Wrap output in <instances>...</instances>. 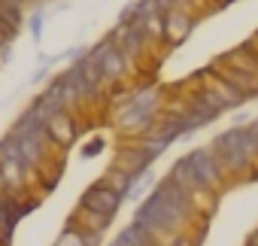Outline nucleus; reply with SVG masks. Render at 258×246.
<instances>
[{"label":"nucleus","instance_id":"nucleus-1","mask_svg":"<svg viewBox=\"0 0 258 246\" xmlns=\"http://www.w3.org/2000/svg\"><path fill=\"white\" fill-rule=\"evenodd\" d=\"M185 161H188V167H191L201 189H210V186H216L222 179V164H219L213 149H195L191 155H185Z\"/></svg>","mask_w":258,"mask_h":246},{"label":"nucleus","instance_id":"nucleus-2","mask_svg":"<svg viewBox=\"0 0 258 246\" xmlns=\"http://www.w3.org/2000/svg\"><path fill=\"white\" fill-rule=\"evenodd\" d=\"M118 201H121V192H118V189H112L106 179H103V182H97V186H91V189L82 195V207H85V210L106 213V216H112V213L118 210Z\"/></svg>","mask_w":258,"mask_h":246},{"label":"nucleus","instance_id":"nucleus-3","mask_svg":"<svg viewBox=\"0 0 258 246\" xmlns=\"http://www.w3.org/2000/svg\"><path fill=\"white\" fill-rule=\"evenodd\" d=\"M195 22H198L195 13H185V10H179V7L167 10V13H164V40H167L170 46H179V43L191 34Z\"/></svg>","mask_w":258,"mask_h":246},{"label":"nucleus","instance_id":"nucleus-4","mask_svg":"<svg viewBox=\"0 0 258 246\" xmlns=\"http://www.w3.org/2000/svg\"><path fill=\"white\" fill-rule=\"evenodd\" d=\"M46 137L55 140V143H61V146H67V143L76 140V125H73V118H70L64 109L55 112V115L46 121Z\"/></svg>","mask_w":258,"mask_h":246},{"label":"nucleus","instance_id":"nucleus-5","mask_svg":"<svg viewBox=\"0 0 258 246\" xmlns=\"http://www.w3.org/2000/svg\"><path fill=\"white\" fill-rule=\"evenodd\" d=\"M58 246H85V240H82V237H79V234L70 228V231L61 237V243H58Z\"/></svg>","mask_w":258,"mask_h":246}]
</instances>
